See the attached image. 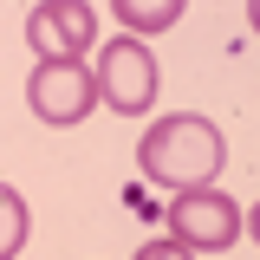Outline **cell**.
<instances>
[{"mask_svg":"<svg viewBox=\"0 0 260 260\" xmlns=\"http://www.w3.org/2000/svg\"><path fill=\"white\" fill-rule=\"evenodd\" d=\"M162 215H169V241H182L189 254H228L241 241V208L221 189H189V195H176Z\"/></svg>","mask_w":260,"mask_h":260,"instance_id":"4","label":"cell"},{"mask_svg":"<svg viewBox=\"0 0 260 260\" xmlns=\"http://www.w3.org/2000/svg\"><path fill=\"white\" fill-rule=\"evenodd\" d=\"M26 46L39 59H85L98 46V13L91 0H39L26 13Z\"/></svg>","mask_w":260,"mask_h":260,"instance_id":"5","label":"cell"},{"mask_svg":"<svg viewBox=\"0 0 260 260\" xmlns=\"http://www.w3.org/2000/svg\"><path fill=\"white\" fill-rule=\"evenodd\" d=\"M98 65H91V85H98V104L104 111H117V117H143L150 104H156V52L143 46V39H130V32H117V39H104V46H91Z\"/></svg>","mask_w":260,"mask_h":260,"instance_id":"2","label":"cell"},{"mask_svg":"<svg viewBox=\"0 0 260 260\" xmlns=\"http://www.w3.org/2000/svg\"><path fill=\"white\" fill-rule=\"evenodd\" d=\"M26 234H32V208H26V195L13 189V182H0V260H20Z\"/></svg>","mask_w":260,"mask_h":260,"instance_id":"7","label":"cell"},{"mask_svg":"<svg viewBox=\"0 0 260 260\" xmlns=\"http://www.w3.org/2000/svg\"><path fill=\"white\" fill-rule=\"evenodd\" d=\"M182 7H189V0H111V13L124 20V32H130V39L169 32L176 20H182Z\"/></svg>","mask_w":260,"mask_h":260,"instance_id":"6","label":"cell"},{"mask_svg":"<svg viewBox=\"0 0 260 260\" xmlns=\"http://www.w3.org/2000/svg\"><path fill=\"white\" fill-rule=\"evenodd\" d=\"M221 162H228V143H221V130L208 124L202 111L156 117V124L143 130V143H137V169H143V182H156V189H169V195L215 189Z\"/></svg>","mask_w":260,"mask_h":260,"instance_id":"1","label":"cell"},{"mask_svg":"<svg viewBox=\"0 0 260 260\" xmlns=\"http://www.w3.org/2000/svg\"><path fill=\"white\" fill-rule=\"evenodd\" d=\"M247 26H254V39H260V0H247Z\"/></svg>","mask_w":260,"mask_h":260,"instance_id":"10","label":"cell"},{"mask_svg":"<svg viewBox=\"0 0 260 260\" xmlns=\"http://www.w3.org/2000/svg\"><path fill=\"white\" fill-rule=\"evenodd\" d=\"M241 234H254V241H260V202L247 208V215H241Z\"/></svg>","mask_w":260,"mask_h":260,"instance_id":"9","label":"cell"},{"mask_svg":"<svg viewBox=\"0 0 260 260\" xmlns=\"http://www.w3.org/2000/svg\"><path fill=\"white\" fill-rule=\"evenodd\" d=\"M130 260H195V254L182 247V241H143V247H137Z\"/></svg>","mask_w":260,"mask_h":260,"instance_id":"8","label":"cell"},{"mask_svg":"<svg viewBox=\"0 0 260 260\" xmlns=\"http://www.w3.org/2000/svg\"><path fill=\"white\" fill-rule=\"evenodd\" d=\"M26 104H32V117L52 124V130L85 124V117L98 111L91 65H85V59H39V65H32V78H26Z\"/></svg>","mask_w":260,"mask_h":260,"instance_id":"3","label":"cell"}]
</instances>
